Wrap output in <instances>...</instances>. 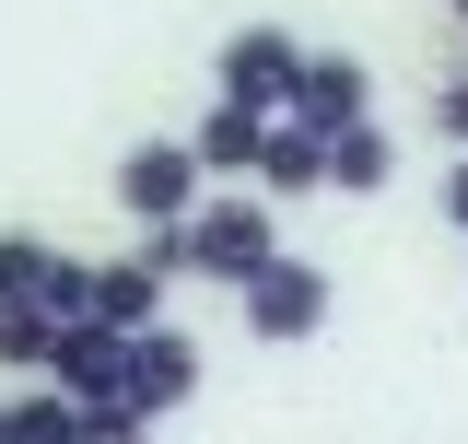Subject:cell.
I'll return each mask as SVG.
<instances>
[{
  "label": "cell",
  "instance_id": "cell-6",
  "mask_svg": "<svg viewBox=\"0 0 468 444\" xmlns=\"http://www.w3.org/2000/svg\"><path fill=\"white\" fill-rule=\"evenodd\" d=\"M282 117L328 141V129H351V117H375V70H363L351 48H304V70H292V106H282Z\"/></svg>",
  "mask_w": 468,
  "mask_h": 444
},
{
  "label": "cell",
  "instance_id": "cell-2",
  "mask_svg": "<svg viewBox=\"0 0 468 444\" xmlns=\"http://www.w3.org/2000/svg\"><path fill=\"white\" fill-rule=\"evenodd\" d=\"M199 199H211V187H199V153H187L176 129H153V141H129V153H117V211L141 222V234H176Z\"/></svg>",
  "mask_w": 468,
  "mask_h": 444
},
{
  "label": "cell",
  "instance_id": "cell-13",
  "mask_svg": "<svg viewBox=\"0 0 468 444\" xmlns=\"http://www.w3.org/2000/svg\"><path fill=\"white\" fill-rule=\"evenodd\" d=\"M0 444H82V409L58 386H24V397H0Z\"/></svg>",
  "mask_w": 468,
  "mask_h": 444
},
{
  "label": "cell",
  "instance_id": "cell-17",
  "mask_svg": "<svg viewBox=\"0 0 468 444\" xmlns=\"http://www.w3.org/2000/svg\"><path fill=\"white\" fill-rule=\"evenodd\" d=\"M445 12H457V24H468V0H445Z\"/></svg>",
  "mask_w": 468,
  "mask_h": 444
},
{
  "label": "cell",
  "instance_id": "cell-12",
  "mask_svg": "<svg viewBox=\"0 0 468 444\" xmlns=\"http://www.w3.org/2000/svg\"><path fill=\"white\" fill-rule=\"evenodd\" d=\"M399 175V141H387V117H351V129H328V187L340 199H375Z\"/></svg>",
  "mask_w": 468,
  "mask_h": 444
},
{
  "label": "cell",
  "instance_id": "cell-4",
  "mask_svg": "<svg viewBox=\"0 0 468 444\" xmlns=\"http://www.w3.org/2000/svg\"><path fill=\"white\" fill-rule=\"evenodd\" d=\"M292 70H304V36H292V24H234L223 48H211V94L282 117L292 106Z\"/></svg>",
  "mask_w": 468,
  "mask_h": 444
},
{
  "label": "cell",
  "instance_id": "cell-14",
  "mask_svg": "<svg viewBox=\"0 0 468 444\" xmlns=\"http://www.w3.org/2000/svg\"><path fill=\"white\" fill-rule=\"evenodd\" d=\"M82 444H153V421L129 397H106V409H82Z\"/></svg>",
  "mask_w": 468,
  "mask_h": 444
},
{
  "label": "cell",
  "instance_id": "cell-11",
  "mask_svg": "<svg viewBox=\"0 0 468 444\" xmlns=\"http://www.w3.org/2000/svg\"><path fill=\"white\" fill-rule=\"evenodd\" d=\"M246 187H258L270 211H282V199H316V187H328V141L292 129V117H270V141H258V175H246Z\"/></svg>",
  "mask_w": 468,
  "mask_h": 444
},
{
  "label": "cell",
  "instance_id": "cell-1",
  "mask_svg": "<svg viewBox=\"0 0 468 444\" xmlns=\"http://www.w3.org/2000/svg\"><path fill=\"white\" fill-rule=\"evenodd\" d=\"M176 234H187V280H223V292H246V280L282 258V211L258 187H211Z\"/></svg>",
  "mask_w": 468,
  "mask_h": 444
},
{
  "label": "cell",
  "instance_id": "cell-3",
  "mask_svg": "<svg viewBox=\"0 0 468 444\" xmlns=\"http://www.w3.org/2000/svg\"><path fill=\"white\" fill-rule=\"evenodd\" d=\"M328 304H340V280L316 270V258H270V270L246 280V292H234V316H246V339H270V351H292V339H316L328 328Z\"/></svg>",
  "mask_w": 468,
  "mask_h": 444
},
{
  "label": "cell",
  "instance_id": "cell-7",
  "mask_svg": "<svg viewBox=\"0 0 468 444\" xmlns=\"http://www.w3.org/2000/svg\"><path fill=\"white\" fill-rule=\"evenodd\" d=\"M82 258L48 234H0V304H36V316H82Z\"/></svg>",
  "mask_w": 468,
  "mask_h": 444
},
{
  "label": "cell",
  "instance_id": "cell-5",
  "mask_svg": "<svg viewBox=\"0 0 468 444\" xmlns=\"http://www.w3.org/2000/svg\"><path fill=\"white\" fill-rule=\"evenodd\" d=\"M199 375H211V363H199V339L165 316V328H141V339H129V375H117V397H129L141 421H176V409L199 397Z\"/></svg>",
  "mask_w": 468,
  "mask_h": 444
},
{
  "label": "cell",
  "instance_id": "cell-15",
  "mask_svg": "<svg viewBox=\"0 0 468 444\" xmlns=\"http://www.w3.org/2000/svg\"><path fill=\"white\" fill-rule=\"evenodd\" d=\"M433 141L468 153V70H433Z\"/></svg>",
  "mask_w": 468,
  "mask_h": 444
},
{
  "label": "cell",
  "instance_id": "cell-16",
  "mask_svg": "<svg viewBox=\"0 0 468 444\" xmlns=\"http://www.w3.org/2000/svg\"><path fill=\"white\" fill-rule=\"evenodd\" d=\"M433 211H445V234H468V153L445 164V199H433Z\"/></svg>",
  "mask_w": 468,
  "mask_h": 444
},
{
  "label": "cell",
  "instance_id": "cell-9",
  "mask_svg": "<svg viewBox=\"0 0 468 444\" xmlns=\"http://www.w3.org/2000/svg\"><path fill=\"white\" fill-rule=\"evenodd\" d=\"M117 375H129V339H117V328H94V316H70V328H58L48 386L70 397V409H106V397H117Z\"/></svg>",
  "mask_w": 468,
  "mask_h": 444
},
{
  "label": "cell",
  "instance_id": "cell-8",
  "mask_svg": "<svg viewBox=\"0 0 468 444\" xmlns=\"http://www.w3.org/2000/svg\"><path fill=\"white\" fill-rule=\"evenodd\" d=\"M176 141L199 153V187H246V175H258V141H270V117L211 94V106H199V129H176Z\"/></svg>",
  "mask_w": 468,
  "mask_h": 444
},
{
  "label": "cell",
  "instance_id": "cell-10",
  "mask_svg": "<svg viewBox=\"0 0 468 444\" xmlns=\"http://www.w3.org/2000/svg\"><path fill=\"white\" fill-rule=\"evenodd\" d=\"M165 292H176V280H153L141 258H106V270L82 280V316L117 328V339H141V328H165Z\"/></svg>",
  "mask_w": 468,
  "mask_h": 444
}]
</instances>
